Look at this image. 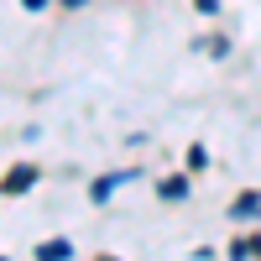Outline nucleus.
<instances>
[{"label": "nucleus", "mask_w": 261, "mask_h": 261, "mask_svg": "<svg viewBox=\"0 0 261 261\" xmlns=\"http://www.w3.org/2000/svg\"><path fill=\"white\" fill-rule=\"evenodd\" d=\"M6 188H11V193H16V188H32V167H16V172H11V183H6Z\"/></svg>", "instance_id": "3"}, {"label": "nucleus", "mask_w": 261, "mask_h": 261, "mask_svg": "<svg viewBox=\"0 0 261 261\" xmlns=\"http://www.w3.org/2000/svg\"><path fill=\"white\" fill-rule=\"evenodd\" d=\"M37 256H42V261H68L73 246H68V241H47V246H37Z\"/></svg>", "instance_id": "1"}, {"label": "nucleus", "mask_w": 261, "mask_h": 261, "mask_svg": "<svg viewBox=\"0 0 261 261\" xmlns=\"http://www.w3.org/2000/svg\"><path fill=\"white\" fill-rule=\"evenodd\" d=\"M256 209H261V199H256V193H246V199H235V220H256Z\"/></svg>", "instance_id": "2"}]
</instances>
